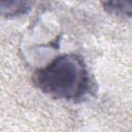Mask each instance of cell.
I'll return each instance as SVG.
<instances>
[{"mask_svg":"<svg viewBox=\"0 0 132 132\" xmlns=\"http://www.w3.org/2000/svg\"><path fill=\"white\" fill-rule=\"evenodd\" d=\"M34 85L55 99L81 101L92 89L90 72L81 57L65 54L35 71Z\"/></svg>","mask_w":132,"mask_h":132,"instance_id":"1","label":"cell"},{"mask_svg":"<svg viewBox=\"0 0 132 132\" xmlns=\"http://www.w3.org/2000/svg\"><path fill=\"white\" fill-rule=\"evenodd\" d=\"M31 2L25 1H0V15L19 16L31 9Z\"/></svg>","mask_w":132,"mask_h":132,"instance_id":"2","label":"cell"},{"mask_svg":"<svg viewBox=\"0 0 132 132\" xmlns=\"http://www.w3.org/2000/svg\"><path fill=\"white\" fill-rule=\"evenodd\" d=\"M105 8L114 14L118 15H126L130 16L131 15V7L132 3L131 2H123V1H110L104 3Z\"/></svg>","mask_w":132,"mask_h":132,"instance_id":"3","label":"cell"}]
</instances>
